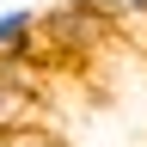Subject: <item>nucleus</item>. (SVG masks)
Here are the masks:
<instances>
[{
  "label": "nucleus",
  "mask_w": 147,
  "mask_h": 147,
  "mask_svg": "<svg viewBox=\"0 0 147 147\" xmlns=\"http://www.w3.org/2000/svg\"><path fill=\"white\" fill-rule=\"evenodd\" d=\"M49 123V86L31 61H0V141Z\"/></svg>",
  "instance_id": "obj_1"
},
{
  "label": "nucleus",
  "mask_w": 147,
  "mask_h": 147,
  "mask_svg": "<svg viewBox=\"0 0 147 147\" xmlns=\"http://www.w3.org/2000/svg\"><path fill=\"white\" fill-rule=\"evenodd\" d=\"M37 12L31 6H0V61H31L37 55Z\"/></svg>",
  "instance_id": "obj_2"
},
{
  "label": "nucleus",
  "mask_w": 147,
  "mask_h": 147,
  "mask_svg": "<svg viewBox=\"0 0 147 147\" xmlns=\"http://www.w3.org/2000/svg\"><path fill=\"white\" fill-rule=\"evenodd\" d=\"M110 6H147V0H110Z\"/></svg>",
  "instance_id": "obj_3"
}]
</instances>
